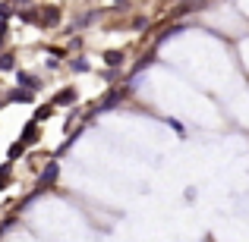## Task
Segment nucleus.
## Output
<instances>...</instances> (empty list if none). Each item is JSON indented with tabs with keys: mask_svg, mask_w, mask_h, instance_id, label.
<instances>
[{
	"mask_svg": "<svg viewBox=\"0 0 249 242\" xmlns=\"http://www.w3.org/2000/svg\"><path fill=\"white\" fill-rule=\"evenodd\" d=\"M19 85H25V91H35L38 88V79H35V76H29V73H19Z\"/></svg>",
	"mask_w": 249,
	"mask_h": 242,
	"instance_id": "2",
	"label": "nucleus"
},
{
	"mask_svg": "<svg viewBox=\"0 0 249 242\" xmlns=\"http://www.w3.org/2000/svg\"><path fill=\"white\" fill-rule=\"evenodd\" d=\"M120 97H123L120 91H114V95H107V97H104V101H101V107H98V110H110V107H114L117 101H120Z\"/></svg>",
	"mask_w": 249,
	"mask_h": 242,
	"instance_id": "4",
	"label": "nucleus"
},
{
	"mask_svg": "<svg viewBox=\"0 0 249 242\" xmlns=\"http://www.w3.org/2000/svg\"><path fill=\"white\" fill-rule=\"evenodd\" d=\"M13 66H16V57H13V54H3V57H0V69H13Z\"/></svg>",
	"mask_w": 249,
	"mask_h": 242,
	"instance_id": "7",
	"label": "nucleus"
},
{
	"mask_svg": "<svg viewBox=\"0 0 249 242\" xmlns=\"http://www.w3.org/2000/svg\"><path fill=\"white\" fill-rule=\"evenodd\" d=\"M54 179H57V163H51V167H48V173L41 176V182H54Z\"/></svg>",
	"mask_w": 249,
	"mask_h": 242,
	"instance_id": "9",
	"label": "nucleus"
},
{
	"mask_svg": "<svg viewBox=\"0 0 249 242\" xmlns=\"http://www.w3.org/2000/svg\"><path fill=\"white\" fill-rule=\"evenodd\" d=\"M10 101H32V91H25V88H16L10 95Z\"/></svg>",
	"mask_w": 249,
	"mask_h": 242,
	"instance_id": "5",
	"label": "nucleus"
},
{
	"mask_svg": "<svg viewBox=\"0 0 249 242\" xmlns=\"http://www.w3.org/2000/svg\"><path fill=\"white\" fill-rule=\"evenodd\" d=\"M104 60H107L110 66H117V63L123 60V54H117V50H107V54H104Z\"/></svg>",
	"mask_w": 249,
	"mask_h": 242,
	"instance_id": "8",
	"label": "nucleus"
},
{
	"mask_svg": "<svg viewBox=\"0 0 249 242\" xmlns=\"http://www.w3.org/2000/svg\"><path fill=\"white\" fill-rule=\"evenodd\" d=\"M76 101V91L73 88H63L60 95H57V104H73Z\"/></svg>",
	"mask_w": 249,
	"mask_h": 242,
	"instance_id": "3",
	"label": "nucleus"
},
{
	"mask_svg": "<svg viewBox=\"0 0 249 242\" xmlns=\"http://www.w3.org/2000/svg\"><path fill=\"white\" fill-rule=\"evenodd\" d=\"M22 148H25L22 142H16V145H10V161H13V158H19V154H22Z\"/></svg>",
	"mask_w": 249,
	"mask_h": 242,
	"instance_id": "10",
	"label": "nucleus"
},
{
	"mask_svg": "<svg viewBox=\"0 0 249 242\" xmlns=\"http://www.w3.org/2000/svg\"><path fill=\"white\" fill-rule=\"evenodd\" d=\"M3 35H6V29H3V25H0V44H3Z\"/></svg>",
	"mask_w": 249,
	"mask_h": 242,
	"instance_id": "13",
	"label": "nucleus"
},
{
	"mask_svg": "<svg viewBox=\"0 0 249 242\" xmlns=\"http://www.w3.org/2000/svg\"><path fill=\"white\" fill-rule=\"evenodd\" d=\"M41 22H44V25H57V22H60V10H57V6H44Z\"/></svg>",
	"mask_w": 249,
	"mask_h": 242,
	"instance_id": "1",
	"label": "nucleus"
},
{
	"mask_svg": "<svg viewBox=\"0 0 249 242\" xmlns=\"http://www.w3.org/2000/svg\"><path fill=\"white\" fill-rule=\"evenodd\" d=\"M6 182H10V167L0 170V189H6Z\"/></svg>",
	"mask_w": 249,
	"mask_h": 242,
	"instance_id": "11",
	"label": "nucleus"
},
{
	"mask_svg": "<svg viewBox=\"0 0 249 242\" xmlns=\"http://www.w3.org/2000/svg\"><path fill=\"white\" fill-rule=\"evenodd\" d=\"M38 135H35V123H29V126H25V135H22V145H29V142H35Z\"/></svg>",
	"mask_w": 249,
	"mask_h": 242,
	"instance_id": "6",
	"label": "nucleus"
},
{
	"mask_svg": "<svg viewBox=\"0 0 249 242\" xmlns=\"http://www.w3.org/2000/svg\"><path fill=\"white\" fill-rule=\"evenodd\" d=\"M73 69H76V73H85V69H89V63H85V60H73Z\"/></svg>",
	"mask_w": 249,
	"mask_h": 242,
	"instance_id": "12",
	"label": "nucleus"
}]
</instances>
